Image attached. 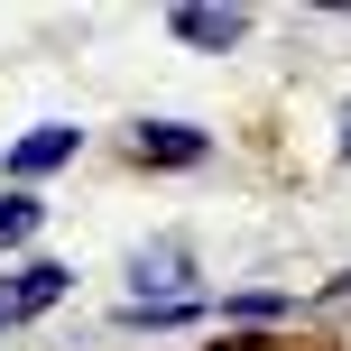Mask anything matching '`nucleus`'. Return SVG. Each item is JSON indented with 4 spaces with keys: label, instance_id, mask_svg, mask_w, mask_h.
Instances as JSON below:
<instances>
[{
    "label": "nucleus",
    "instance_id": "obj_11",
    "mask_svg": "<svg viewBox=\"0 0 351 351\" xmlns=\"http://www.w3.org/2000/svg\"><path fill=\"white\" fill-rule=\"evenodd\" d=\"M268 351H278V342H268Z\"/></svg>",
    "mask_w": 351,
    "mask_h": 351
},
{
    "label": "nucleus",
    "instance_id": "obj_3",
    "mask_svg": "<svg viewBox=\"0 0 351 351\" xmlns=\"http://www.w3.org/2000/svg\"><path fill=\"white\" fill-rule=\"evenodd\" d=\"M130 158L148 176H185V167L213 158V130H194V121H130Z\"/></svg>",
    "mask_w": 351,
    "mask_h": 351
},
{
    "label": "nucleus",
    "instance_id": "obj_2",
    "mask_svg": "<svg viewBox=\"0 0 351 351\" xmlns=\"http://www.w3.org/2000/svg\"><path fill=\"white\" fill-rule=\"evenodd\" d=\"M204 268H194V250L185 241H148V250H130V296L121 305H176V296H204Z\"/></svg>",
    "mask_w": 351,
    "mask_h": 351
},
{
    "label": "nucleus",
    "instance_id": "obj_10",
    "mask_svg": "<svg viewBox=\"0 0 351 351\" xmlns=\"http://www.w3.org/2000/svg\"><path fill=\"white\" fill-rule=\"evenodd\" d=\"M342 158H351V102H342Z\"/></svg>",
    "mask_w": 351,
    "mask_h": 351
},
{
    "label": "nucleus",
    "instance_id": "obj_9",
    "mask_svg": "<svg viewBox=\"0 0 351 351\" xmlns=\"http://www.w3.org/2000/svg\"><path fill=\"white\" fill-rule=\"evenodd\" d=\"M333 296H342V305H351V268H342V278H333Z\"/></svg>",
    "mask_w": 351,
    "mask_h": 351
},
{
    "label": "nucleus",
    "instance_id": "obj_4",
    "mask_svg": "<svg viewBox=\"0 0 351 351\" xmlns=\"http://www.w3.org/2000/svg\"><path fill=\"white\" fill-rule=\"evenodd\" d=\"M167 28H176V47H194V56H231L250 28H259V19H250L241 0H185Z\"/></svg>",
    "mask_w": 351,
    "mask_h": 351
},
{
    "label": "nucleus",
    "instance_id": "obj_1",
    "mask_svg": "<svg viewBox=\"0 0 351 351\" xmlns=\"http://www.w3.org/2000/svg\"><path fill=\"white\" fill-rule=\"evenodd\" d=\"M74 158H84V130H74V121H37V130H19V139L0 148V185L37 194L56 167H74Z\"/></svg>",
    "mask_w": 351,
    "mask_h": 351
},
{
    "label": "nucleus",
    "instance_id": "obj_8",
    "mask_svg": "<svg viewBox=\"0 0 351 351\" xmlns=\"http://www.w3.org/2000/svg\"><path fill=\"white\" fill-rule=\"evenodd\" d=\"M213 315V296H176V305H121V333H194Z\"/></svg>",
    "mask_w": 351,
    "mask_h": 351
},
{
    "label": "nucleus",
    "instance_id": "obj_5",
    "mask_svg": "<svg viewBox=\"0 0 351 351\" xmlns=\"http://www.w3.org/2000/svg\"><path fill=\"white\" fill-rule=\"evenodd\" d=\"M0 287H10V315H19V324H37V315H56V305L74 296V268H65V259H47V250H28V259H19Z\"/></svg>",
    "mask_w": 351,
    "mask_h": 351
},
{
    "label": "nucleus",
    "instance_id": "obj_7",
    "mask_svg": "<svg viewBox=\"0 0 351 351\" xmlns=\"http://www.w3.org/2000/svg\"><path fill=\"white\" fill-rule=\"evenodd\" d=\"M287 315H296V296H278V287H231V296H222L231 333H268V324H287Z\"/></svg>",
    "mask_w": 351,
    "mask_h": 351
},
{
    "label": "nucleus",
    "instance_id": "obj_6",
    "mask_svg": "<svg viewBox=\"0 0 351 351\" xmlns=\"http://www.w3.org/2000/svg\"><path fill=\"white\" fill-rule=\"evenodd\" d=\"M37 231H47V194H19V185H0V259L37 250Z\"/></svg>",
    "mask_w": 351,
    "mask_h": 351
}]
</instances>
